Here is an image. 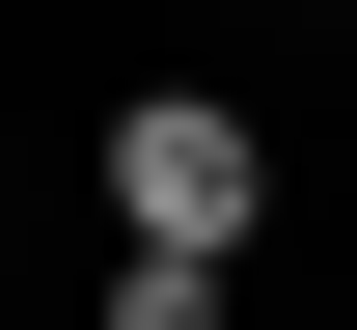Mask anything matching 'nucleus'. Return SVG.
Masks as SVG:
<instances>
[{"mask_svg": "<svg viewBox=\"0 0 357 330\" xmlns=\"http://www.w3.org/2000/svg\"><path fill=\"white\" fill-rule=\"evenodd\" d=\"M248 220H275V138L220 83H137L110 110V248H220V276H248Z\"/></svg>", "mask_w": 357, "mask_h": 330, "instance_id": "nucleus-1", "label": "nucleus"}, {"mask_svg": "<svg viewBox=\"0 0 357 330\" xmlns=\"http://www.w3.org/2000/svg\"><path fill=\"white\" fill-rule=\"evenodd\" d=\"M110 330H220V248H110Z\"/></svg>", "mask_w": 357, "mask_h": 330, "instance_id": "nucleus-2", "label": "nucleus"}]
</instances>
